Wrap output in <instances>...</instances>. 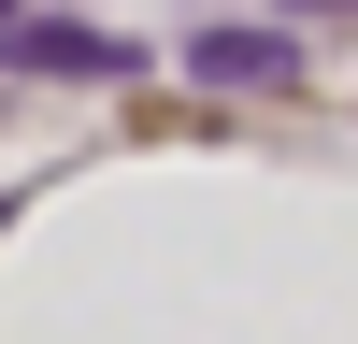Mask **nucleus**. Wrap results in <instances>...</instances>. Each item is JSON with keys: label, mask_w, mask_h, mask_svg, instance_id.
Listing matches in <instances>:
<instances>
[{"label": "nucleus", "mask_w": 358, "mask_h": 344, "mask_svg": "<svg viewBox=\"0 0 358 344\" xmlns=\"http://www.w3.org/2000/svg\"><path fill=\"white\" fill-rule=\"evenodd\" d=\"M187 72L201 86H301V43H287V29H201Z\"/></svg>", "instance_id": "2"}, {"label": "nucleus", "mask_w": 358, "mask_h": 344, "mask_svg": "<svg viewBox=\"0 0 358 344\" xmlns=\"http://www.w3.org/2000/svg\"><path fill=\"white\" fill-rule=\"evenodd\" d=\"M0 57H29V72H86V86H115V72H129V29H57V15H0Z\"/></svg>", "instance_id": "1"}, {"label": "nucleus", "mask_w": 358, "mask_h": 344, "mask_svg": "<svg viewBox=\"0 0 358 344\" xmlns=\"http://www.w3.org/2000/svg\"><path fill=\"white\" fill-rule=\"evenodd\" d=\"M0 15H15V0H0Z\"/></svg>", "instance_id": "4"}, {"label": "nucleus", "mask_w": 358, "mask_h": 344, "mask_svg": "<svg viewBox=\"0 0 358 344\" xmlns=\"http://www.w3.org/2000/svg\"><path fill=\"white\" fill-rule=\"evenodd\" d=\"M287 15H344V0H287Z\"/></svg>", "instance_id": "3"}]
</instances>
